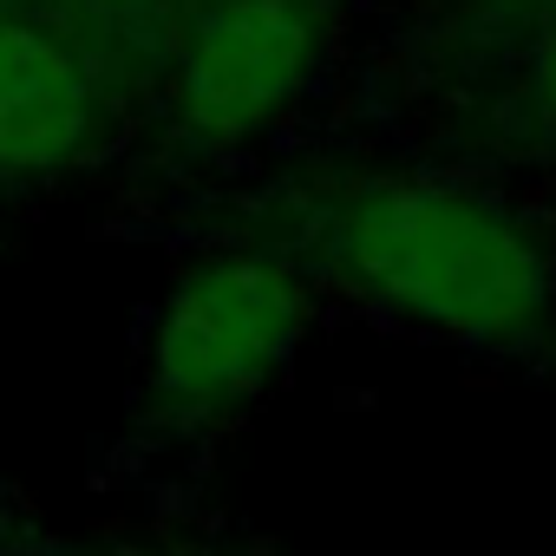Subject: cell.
I'll use <instances>...</instances> for the list:
<instances>
[{"label": "cell", "mask_w": 556, "mask_h": 556, "mask_svg": "<svg viewBox=\"0 0 556 556\" xmlns=\"http://www.w3.org/2000/svg\"><path fill=\"white\" fill-rule=\"evenodd\" d=\"M275 242L321 289L458 354L556 348V229L497 177L419 157H341L289 184Z\"/></svg>", "instance_id": "6da1fadb"}, {"label": "cell", "mask_w": 556, "mask_h": 556, "mask_svg": "<svg viewBox=\"0 0 556 556\" xmlns=\"http://www.w3.org/2000/svg\"><path fill=\"white\" fill-rule=\"evenodd\" d=\"M321 282L275 236L210 242L170 268L138 341V406L164 439H203L289 380Z\"/></svg>", "instance_id": "7a4b0ae2"}, {"label": "cell", "mask_w": 556, "mask_h": 556, "mask_svg": "<svg viewBox=\"0 0 556 556\" xmlns=\"http://www.w3.org/2000/svg\"><path fill=\"white\" fill-rule=\"evenodd\" d=\"M348 53V0H184L164 27L144 99L184 164H242L289 138Z\"/></svg>", "instance_id": "3957f363"}, {"label": "cell", "mask_w": 556, "mask_h": 556, "mask_svg": "<svg viewBox=\"0 0 556 556\" xmlns=\"http://www.w3.org/2000/svg\"><path fill=\"white\" fill-rule=\"evenodd\" d=\"M144 92V66L73 21L53 0L0 27V190H53L86 177L131 118Z\"/></svg>", "instance_id": "277c9868"}, {"label": "cell", "mask_w": 556, "mask_h": 556, "mask_svg": "<svg viewBox=\"0 0 556 556\" xmlns=\"http://www.w3.org/2000/svg\"><path fill=\"white\" fill-rule=\"evenodd\" d=\"M510 118L517 131L556 157V0H536L530 27L517 40V66H510Z\"/></svg>", "instance_id": "5b68a950"}, {"label": "cell", "mask_w": 556, "mask_h": 556, "mask_svg": "<svg viewBox=\"0 0 556 556\" xmlns=\"http://www.w3.org/2000/svg\"><path fill=\"white\" fill-rule=\"evenodd\" d=\"M53 8H66V14L86 21L92 34H105L112 47H125L138 66H151L164 27L184 14V0H53Z\"/></svg>", "instance_id": "8992f818"}, {"label": "cell", "mask_w": 556, "mask_h": 556, "mask_svg": "<svg viewBox=\"0 0 556 556\" xmlns=\"http://www.w3.org/2000/svg\"><path fill=\"white\" fill-rule=\"evenodd\" d=\"M79 556H236L216 543H112V549H79Z\"/></svg>", "instance_id": "52a82bcc"}, {"label": "cell", "mask_w": 556, "mask_h": 556, "mask_svg": "<svg viewBox=\"0 0 556 556\" xmlns=\"http://www.w3.org/2000/svg\"><path fill=\"white\" fill-rule=\"evenodd\" d=\"M21 8H27V0H0V27H8V21H14Z\"/></svg>", "instance_id": "ba28073f"}, {"label": "cell", "mask_w": 556, "mask_h": 556, "mask_svg": "<svg viewBox=\"0 0 556 556\" xmlns=\"http://www.w3.org/2000/svg\"><path fill=\"white\" fill-rule=\"evenodd\" d=\"M445 8H471V0H445Z\"/></svg>", "instance_id": "9c48e42d"}, {"label": "cell", "mask_w": 556, "mask_h": 556, "mask_svg": "<svg viewBox=\"0 0 556 556\" xmlns=\"http://www.w3.org/2000/svg\"><path fill=\"white\" fill-rule=\"evenodd\" d=\"M523 8H536V0H523Z\"/></svg>", "instance_id": "30bf717a"}]
</instances>
